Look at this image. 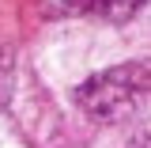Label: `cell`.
Listing matches in <instances>:
<instances>
[{
    "mask_svg": "<svg viewBox=\"0 0 151 148\" xmlns=\"http://www.w3.org/2000/svg\"><path fill=\"white\" fill-rule=\"evenodd\" d=\"M76 103L94 122H125L129 114L151 103V61H129L94 72L91 80L79 84Z\"/></svg>",
    "mask_w": 151,
    "mask_h": 148,
    "instance_id": "obj_1",
    "label": "cell"
},
{
    "mask_svg": "<svg viewBox=\"0 0 151 148\" xmlns=\"http://www.w3.org/2000/svg\"><path fill=\"white\" fill-rule=\"evenodd\" d=\"M147 0H83V8L94 19H106V23H129L132 15H140Z\"/></svg>",
    "mask_w": 151,
    "mask_h": 148,
    "instance_id": "obj_2",
    "label": "cell"
},
{
    "mask_svg": "<svg viewBox=\"0 0 151 148\" xmlns=\"http://www.w3.org/2000/svg\"><path fill=\"white\" fill-rule=\"evenodd\" d=\"M132 148H151V133H147V137H140V141H132Z\"/></svg>",
    "mask_w": 151,
    "mask_h": 148,
    "instance_id": "obj_3",
    "label": "cell"
}]
</instances>
